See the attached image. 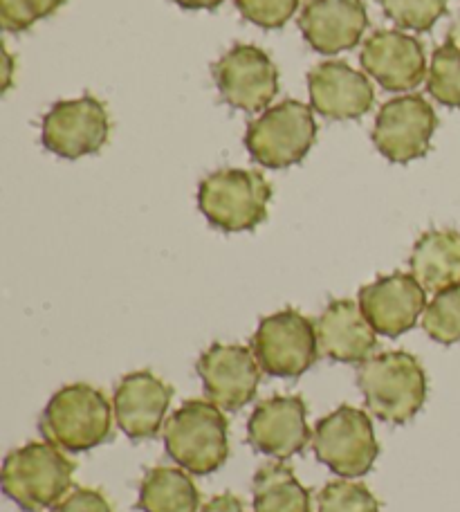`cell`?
<instances>
[{
	"mask_svg": "<svg viewBox=\"0 0 460 512\" xmlns=\"http://www.w3.org/2000/svg\"><path fill=\"white\" fill-rule=\"evenodd\" d=\"M357 384L375 418L407 425L427 400V376L418 358L407 351H386L362 364Z\"/></svg>",
	"mask_w": 460,
	"mask_h": 512,
	"instance_id": "cell-1",
	"label": "cell"
},
{
	"mask_svg": "<svg viewBox=\"0 0 460 512\" xmlns=\"http://www.w3.org/2000/svg\"><path fill=\"white\" fill-rule=\"evenodd\" d=\"M52 512H113V504L101 490L75 488L52 508Z\"/></svg>",
	"mask_w": 460,
	"mask_h": 512,
	"instance_id": "cell-29",
	"label": "cell"
},
{
	"mask_svg": "<svg viewBox=\"0 0 460 512\" xmlns=\"http://www.w3.org/2000/svg\"><path fill=\"white\" fill-rule=\"evenodd\" d=\"M315 326L319 353L324 358L339 364H364L371 360L377 335L360 304L351 299L330 301Z\"/></svg>",
	"mask_w": 460,
	"mask_h": 512,
	"instance_id": "cell-19",
	"label": "cell"
},
{
	"mask_svg": "<svg viewBox=\"0 0 460 512\" xmlns=\"http://www.w3.org/2000/svg\"><path fill=\"white\" fill-rule=\"evenodd\" d=\"M238 12L265 30H279L297 12L299 0H236Z\"/></svg>",
	"mask_w": 460,
	"mask_h": 512,
	"instance_id": "cell-28",
	"label": "cell"
},
{
	"mask_svg": "<svg viewBox=\"0 0 460 512\" xmlns=\"http://www.w3.org/2000/svg\"><path fill=\"white\" fill-rule=\"evenodd\" d=\"M315 137L317 124L312 108L297 99H285L250 124L245 146L263 167L285 169L306 158Z\"/></svg>",
	"mask_w": 460,
	"mask_h": 512,
	"instance_id": "cell-7",
	"label": "cell"
},
{
	"mask_svg": "<svg viewBox=\"0 0 460 512\" xmlns=\"http://www.w3.org/2000/svg\"><path fill=\"white\" fill-rule=\"evenodd\" d=\"M422 328L438 344L460 342V286L438 292L422 315Z\"/></svg>",
	"mask_w": 460,
	"mask_h": 512,
	"instance_id": "cell-24",
	"label": "cell"
},
{
	"mask_svg": "<svg viewBox=\"0 0 460 512\" xmlns=\"http://www.w3.org/2000/svg\"><path fill=\"white\" fill-rule=\"evenodd\" d=\"M247 441L270 459H292L312 443L308 407L301 396H276L256 405L247 423Z\"/></svg>",
	"mask_w": 460,
	"mask_h": 512,
	"instance_id": "cell-13",
	"label": "cell"
},
{
	"mask_svg": "<svg viewBox=\"0 0 460 512\" xmlns=\"http://www.w3.org/2000/svg\"><path fill=\"white\" fill-rule=\"evenodd\" d=\"M164 447L182 470L207 477L229 459L227 418L216 402L187 400L164 425Z\"/></svg>",
	"mask_w": 460,
	"mask_h": 512,
	"instance_id": "cell-4",
	"label": "cell"
},
{
	"mask_svg": "<svg viewBox=\"0 0 460 512\" xmlns=\"http://www.w3.org/2000/svg\"><path fill=\"white\" fill-rule=\"evenodd\" d=\"M425 288L413 274L395 272L380 277L360 290V308L375 333L400 337L418 324L427 310Z\"/></svg>",
	"mask_w": 460,
	"mask_h": 512,
	"instance_id": "cell-14",
	"label": "cell"
},
{
	"mask_svg": "<svg viewBox=\"0 0 460 512\" xmlns=\"http://www.w3.org/2000/svg\"><path fill=\"white\" fill-rule=\"evenodd\" d=\"M173 3L184 9H216L218 5H223L225 0H173Z\"/></svg>",
	"mask_w": 460,
	"mask_h": 512,
	"instance_id": "cell-31",
	"label": "cell"
},
{
	"mask_svg": "<svg viewBox=\"0 0 460 512\" xmlns=\"http://www.w3.org/2000/svg\"><path fill=\"white\" fill-rule=\"evenodd\" d=\"M447 43H452V45H456V48H460V18H458V21H456L452 27H449Z\"/></svg>",
	"mask_w": 460,
	"mask_h": 512,
	"instance_id": "cell-32",
	"label": "cell"
},
{
	"mask_svg": "<svg viewBox=\"0 0 460 512\" xmlns=\"http://www.w3.org/2000/svg\"><path fill=\"white\" fill-rule=\"evenodd\" d=\"M411 274L429 292L460 286V232L434 230L422 234L411 252Z\"/></svg>",
	"mask_w": 460,
	"mask_h": 512,
	"instance_id": "cell-20",
	"label": "cell"
},
{
	"mask_svg": "<svg viewBox=\"0 0 460 512\" xmlns=\"http://www.w3.org/2000/svg\"><path fill=\"white\" fill-rule=\"evenodd\" d=\"M66 0H0V23L5 32H25L36 21L59 12Z\"/></svg>",
	"mask_w": 460,
	"mask_h": 512,
	"instance_id": "cell-27",
	"label": "cell"
},
{
	"mask_svg": "<svg viewBox=\"0 0 460 512\" xmlns=\"http://www.w3.org/2000/svg\"><path fill=\"white\" fill-rule=\"evenodd\" d=\"M272 187L259 171L220 169L200 182L198 207L220 232H250L268 218Z\"/></svg>",
	"mask_w": 460,
	"mask_h": 512,
	"instance_id": "cell-5",
	"label": "cell"
},
{
	"mask_svg": "<svg viewBox=\"0 0 460 512\" xmlns=\"http://www.w3.org/2000/svg\"><path fill=\"white\" fill-rule=\"evenodd\" d=\"M202 512H247L243 501L234 497L232 492H223V495H216L214 499L207 501V506Z\"/></svg>",
	"mask_w": 460,
	"mask_h": 512,
	"instance_id": "cell-30",
	"label": "cell"
},
{
	"mask_svg": "<svg viewBox=\"0 0 460 512\" xmlns=\"http://www.w3.org/2000/svg\"><path fill=\"white\" fill-rule=\"evenodd\" d=\"M254 512H310V490L285 463H268L254 474Z\"/></svg>",
	"mask_w": 460,
	"mask_h": 512,
	"instance_id": "cell-22",
	"label": "cell"
},
{
	"mask_svg": "<svg viewBox=\"0 0 460 512\" xmlns=\"http://www.w3.org/2000/svg\"><path fill=\"white\" fill-rule=\"evenodd\" d=\"M438 117L425 97L404 95L386 102L373 126V142L386 160L407 164L427 155Z\"/></svg>",
	"mask_w": 460,
	"mask_h": 512,
	"instance_id": "cell-9",
	"label": "cell"
},
{
	"mask_svg": "<svg viewBox=\"0 0 460 512\" xmlns=\"http://www.w3.org/2000/svg\"><path fill=\"white\" fill-rule=\"evenodd\" d=\"M312 450L337 477L357 479L373 470L380 443L366 411L342 405L319 420L312 432Z\"/></svg>",
	"mask_w": 460,
	"mask_h": 512,
	"instance_id": "cell-6",
	"label": "cell"
},
{
	"mask_svg": "<svg viewBox=\"0 0 460 512\" xmlns=\"http://www.w3.org/2000/svg\"><path fill=\"white\" fill-rule=\"evenodd\" d=\"M252 351L268 376L299 378L315 367L319 358L317 326L299 310H281L261 319Z\"/></svg>",
	"mask_w": 460,
	"mask_h": 512,
	"instance_id": "cell-8",
	"label": "cell"
},
{
	"mask_svg": "<svg viewBox=\"0 0 460 512\" xmlns=\"http://www.w3.org/2000/svg\"><path fill=\"white\" fill-rule=\"evenodd\" d=\"M214 79L223 102L247 113L268 108L279 93V70L256 45H234L214 66Z\"/></svg>",
	"mask_w": 460,
	"mask_h": 512,
	"instance_id": "cell-11",
	"label": "cell"
},
{
	"mask_svg": "<svg viewBox=\"0 0 460 512\" xmlns=\"http://www.w3.org/2000/svg\"><path fill=\"white\" fill-rule=\"evenodd\" d=\"M427 90L438 104L460 106V48L452 43L440 45L431 59Z\"/></svg>",
	"mask_w": 460,
	"mask_h": 512,
	"instance_id": "cell-23",
	"label": "cell"
},
{
	"mask_svg": "<svg viewBox=\"0 0 460 512\" xmlns=\"http://www.w3.org/2000/svg\"><path fill=\"white\" fill-rule=\"evenodd\" d=\"M299 27L315 52H346L355 48L366 32V5L362 0H310L303 7Z\"/></svg>",
	"mask_w": 460,
	"mask_h": 512,
	"instance_id": "cell-18",
	"label": "cell"
},
{
	"mask_svg": "<svg viewBox=\"0 0 460 512\" xmlns=\"http://www.w3.org/2000/svg\"><path fill=\"white\" fill-rule=\"evenodd\" d=\"M384 14L402 30L429 32L447 12V0H382Z\"/></svg>",
	"mask_w": 460,
	"mask_h": 512,
	"instance_id": "cell-26",
	"label": "cell"
},
{
	"mask_svg": "<svg viewBox=\"0 0 460 512\" xmlns=\"http://www.w3.org/2000/svg\"><path fill=\"white\" fill-rule=\"evenodd\" d=\"M144 512H198L200 492L187 470L151 468L140 483V501Z\"/></svg>",
	"mask_w": 460,
	"mask_h": 512,
	"instance_id": "cell-21",
	"label": "cell"
},
{
	"mask_svg": "<svg viewBox=\"0 0 460 512\" xmlns=\"http://www.w3.org/2000/svg\"><path fill=\"white\" fill-rule=\"evenodd\" d=\"M115 407L104 391L86 382L66 384L50 398L41 416L45 441L68 452H88L113 436Z\"/></svg>",
	"mask_w": 460,
	"mask_h": 512,
	"instance_id": "cell-2",
	"label": "cell"
},
{
	"mask_svg": "<svg viewBox=\"0 0 460 512\" xmlns=\"http://www.w3.org/2000/svg\"><path fill=\"white\" fill-rule=\"evenodd\" d=\"M317 512H382V504L364 483L339 479L319 492Z\"/></svg>",
	"mask_w": 460,
	"mask_h": 512,
	"instance_id": "cell-25",
	"label": "cell"
},
{
	"mask_svg": "<svg viewBox=\"0 0 460 512\" xmlns=\"http://www.w3.org/2000/svg\"><path fill=\"white\" fill-rule=\"evenodd\" d=\"M308 90L312 108L326 120H357L375 102L371 81L344 61H326L310 70Z\"/></svg>",
	"mask_w": 460,
	"mask_h": 512,
	"instance_id": "cell-17",
	"label": "cell"
},
{
	"mask_svg": "<svg viewBox=\"0 0 460 512\" xmlns=\"http://www.w3.org/2000/svg\"><path fill=\"white\" fill-rule=\"evenodd\" d=\"M171 400L173 389L155 373H128L115 387V423L131 441H151L160 434Z\"/></svg>",
	"mask_w": 460,
	"mask_h": 512,
	"instance_id": "cell-15",
	"label": "cell"
},
{
	"mask_svg": "<svg viewBox=\"0 0 460 512\" xmlns=\"http://www.w3.org/2000/svg\"><path fill=\"white\" fill-rule=\"evenodd\" d=\"M108 135L110 120L106 106L92 95L54 104L50 113L43 117L41 126L45 149L66 160L101 151V146L108 142Z\"/></svg>",
	"mask_w": 460,
	"mask_h": 512,
	"instance_id": "cell-10",
	"label": "cell"
},
{
	"mask_svg": "<svg viewBox=\"0 0 460 512\" xmlns=\"http://www.w3.org/2000/svg\"><path fill=\"white\" fill-rule=\"evenodd\" d=\"M261 364L241 344H214L200 355L198 376L207 398L227 411L250 405L261 382Z\"/></svg>",
	"mask_w": 460,
	"mask_h": 512,
	"instance_id": "cell-12",
	"label": "cell"
},
{
	"mask_svg": "<svg viewBox=\"0 0 460 512\" xmlns=\"http://www.w3.org/2000/svg\"><path fill=\"white\" fill-rule=\"evenodd\" d=\"M362 68L389 93H404L427 75L425 48L409 34L380 30L364 43Z\"/></svg>",
	"mask_w": 460,
	"mask_h": 512,
	"instance_id": "cell-16",
	"label": "cell"
},
{
	"mask_svg": "<svg viewBox=\"0 0 460 512\" xmlns=\"http://www.w3.org/2000/svg\"><path fill=\"white\" fill-rule=\"evenodd\" d=\"M77 465L50 441H34L9 452L3 490L25 512H43L68 495Z\"/></svg>",
	"mask_w": 460,
	"mask_h": 512,
	"instance_id": "cell-3",
	"label": "cell"
}]
</instances>
